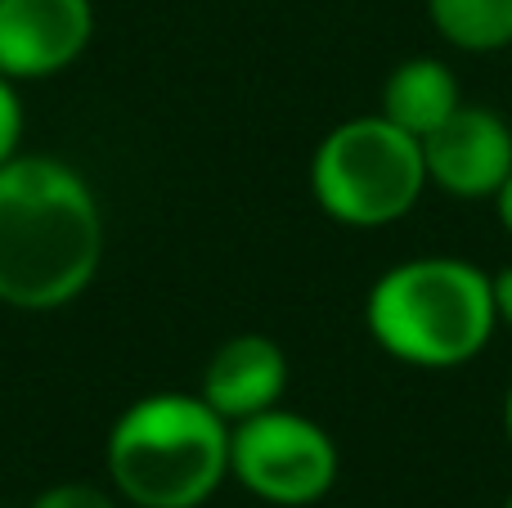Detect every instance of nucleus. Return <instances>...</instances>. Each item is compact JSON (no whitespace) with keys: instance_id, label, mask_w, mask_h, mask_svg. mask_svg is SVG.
Masks as SVG:
<instances>
[{"instance_id":"1","label":"nucleus","mask_w":512,"mask_h":508,"mask_svg":"<svg viewBox=\"0 0 512 508\" xmlns=\"http://www.w3.org/2000/svg\"><path fill=\"white\" fill-rule=\"evenodd\" d=\"M104 261V212L77 167L50 153H14L0 167V302L59 311Z\"/></svg>"},{"instance_id":"2","label":"nucleus","mask_w":512,"mask_h":508,"mask_svg":"<svg viewBox=\"0 0 512 508\" xmlns=\"http://www.w3.org/2000/svg\"><path fill=\"white\" fill-rule=\"evenodd\" d=\"M104 464L126 504L203 508L230 477V423L203 396H140L117 414Z\"/></svg>"},{"instance_id":"3","label":"nucleus","mask_w":512,"mask_h":508,"mask_svg":"<svg viewBox=\"0 0 512 508\" xmlns=\"http://www.w3.org/2000/svg\"><path fill=\"white\" fill-rule=\"evenodd\" d=\"M364 324L400 365L454 369L481 356L495 333V288L472 261L414 257L378 275L364 297Z\"/></svg>"},{"instance_id":"4","label":"nucleus","mask_w":512,"mask_h":508,"mask_svg":"<svg viewBox=\"0 0 512 508\" xmlns=\"http://www.w3.org/2000/svg\"><path fill=\"white\" fill-rule=\"evenodd\" d=\"M427 189L423 140L382 113L333 126L310 158V194L328 221L346 230H382L414 212Z\"/></svg>"},{"instance_id":"5","label":"nucleus","mask_w":512,"mask_h":508,"mask_svg":"<svg viewBox=\"0 0 512 508\" xmlns=\"http://www.w3.org/2000/svg\"><path fill=\"white\" fill-rule=\"evenodd\" d=\"M337 446L315 419L261 410L230 428V477L248 495L279 508L319 504L337 482Z\"/></svg>"},{"instance_id":"6","label":"nucleus","mask_w":512,"mask_h":508,"mask_svg":"<svg viewBox=\"0 0 512 508\" xmlns=\"http://www.w3.org/2000/svg\"><path fill=\"white\" fill-rule=\"evenodd\" d=\"M427 185L450 198H495L512 176V126L495 108L459 104L423 140Z\"/></svg>"},{"instance_id":"7","label":"nucleus","mask_w":512,"mask_h":508,"mask_svg":"<svg viewBox=\"0 0 512 508\" xmlns=\"http://www.w3.org/2000/svg\"><path fill=\"white\" fill-rule=\"evenodd\" d=\"M90 36H95L90 0H0V77H54L86 54Z\"/></svg>"},{"instance_id":"8","label":"nucleus","mask_w":512,"mask_h":508,"mask_svg":"<svg viewBox=\"0 0 512 508\" xmlns=\"http://www.w3.org/2000/svg\"><path fill=\"white\" fill-rule=\"evenodd\" d=\"M288 392V356L265 333H239L221 342L203 369V396L225 423L252 419L261 410H274Z\"/></svg>"},{"instance_id":"9","label":"nucleus","mask_w":512,"mask_h":508,"mask_svg":"<svg viewBox=\"0 0 512 508\" xmlns=\"http://www.w3.org/2000/svg\"><path fill=\"white\" fill-rule=\"evenodd\" d=\"M459 104H463V90H459V77L450 72V63L418 54V59H405L387 72L378 113L387 122H396L400 131H409L414 140H427Z\"/></svg>"},{"instance_id":"10","label":"nucleus","mask_w":512,"mask_h":508,"mask_svg":"<svg viewBox=\"0 0 512 508\" xmlns=\"http://www.w3.org/2000/svg\"><path fill=\"white\" fill-rule=\"evenodd\" d=\"M432 27L468 54H495L512 45V0H427Z\"/></svg>"},{"instance_id":"11","label":"nucleus","mask_w":512,"mask_h":508,"mask_svg":"<svg viewBox=\"0 0 512 508\" xmlns=\"http://www.w3.org/2000/svg\"><path fill=\"white\" fill-rule=\"evenodd\" d=\"M32 508H117V500L90 482H59L36 495Z\"/></svg>"},{"instance_id":"12","label":"nucleus","mask_w":512,"mask_h":508,"mask_svg":"<svg viewBox=\"0 0 512 508\" xmlns=\"http://www.w3.org/2000/svg\"><path fill=\"white\" fill-rule=\"evenodd\" d=\"M18 144H23V99L14 81L0 77V167L18 153Z\"/></svg>"},{"instance_id":"13","label":"nucleus","mask_w":512,"mask_h":508,"mask_svg":"<svg viewBox=\"0 0 512 508\" xmlns=\"http://www.w3.org/2000/svg\"><path fill=\"white\" fill-rule=\"evenodd\" d=\"M490 288H495V311L499 320L512 329V266H504L499 275H490Z\"/></svg>"},{"instance_id":"14","label":"nucleus","mask_w":512,"mask_h":508,"mask_svg":"<svg viewBox=\"0 0 512 508\" xmlns=\"http://www.w3.org/2000/svg\"><path fill=\"white\" fill-rule=\"evenodd\" d=\"M495 212H499V225L512 234V176L499 185V194H495Z\"/></svg>"},{"instance_id":"15","label":"nucleus","mask_w":512,"mask_h":508,"mask_svg":"<svg viewBox=\"0 0 512 508\" xmlns=\"http://www.w3.org/2000/svg\"><path fill=\"white\" fill-rule=\"evenodd\" d=\"M504 428H508V441H512V387H508V396H504Z\"/></svg>"},{"instance_id":"16","label":"nucleus","mask_w":512,"mask_h":508,"mask_svg":"<svg viewBox=\"0 0 512 508\" xmlns=\"http://www.w3.org/2000/svg\"><path fill=\"white\" fill-rule=\"evenodd\" d=\"M504 508H512V495H508V504H504Z\"/></svg>"}]
</instances>
